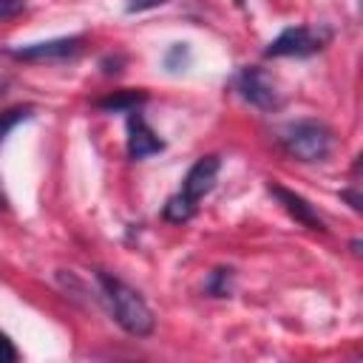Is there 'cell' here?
Segmentation results:
<instances>
[{
	"mask_svg": "<svg viewBox=\"0 0 363 363\" xmlns=\"http://www.w3.org/2000/svg\"><path fill=\"white\" fill-rule=\"evenodd\" d=\"M96 284H99V292H102V301L108 303L113 320L133 337H147L156 326V318L150 312V306L145 303V298L128 286L122 278L105 272V269H96Z\"/></svg>",
	"mask_w": 363,
	"mask_h": 363,
	"instance_id": "6da1fadb",
	"label": "cell"
},
{
	"mask_svg": "<svg viewBox=\"0 0 363 363\" xmlns=\"http://www.w3.org/2000/svg\"><path fill=\"white\" fill-rule=\"evenodd\" d=\"M218 170H221V156L218 153H204L199 156L190 170L184 173V182H182V190L173 193L164 207H162V218L170 221V224H184L196 216L199 210V201L216 187V179H218Z\"/></svg>",
	"mask_w": 363,
	"mask_h": 363,
	"instance_id": "7a4b0ae2",
	"label": "cell"
},
{
	"mask_svg": "<svg viewBox=\"0 0 363 363\" xmlns=\"http://www.w3.org/2000/svg\"><path fill=\"white\" fill-rule=\"evenodd\" d=\"M278 145L298 162H326L335 147V133L318 119H295L278 130Z\"/></svg>",
	"mask_w": 363,
	"mask_h": 363,
	"instance_id": "3957f363",
	"label": "cell"
},
{
	"mask_svg": "<svg viewBox=\"0 0 363 363\" xmlns=\"http://www.w3.org/2000/svg\"><path fill=\"white\" fill-rule=\"evenodd\" d=\"M233 88H235V94H238L244 102H250L252 108H258V111H264V113L278 111L281 102H284L281 94H278V85H275L272 74L264 71V68H258V65H244V68H238L235 77H233Z\"/></svg>",
	"mask_w": 363,
	"mask_h": 363,
	"instance_id": "277c9868",
	"label": "cell"
},
{
	"mask_svg": "<svg viewBox=\"0 0 363 363\" xmlns=\"http://www.w3.org/2000/svg\"><path fill=\"white\" fill-rule=\"evenodd\" d=\"M329 37H332L329 28L289 26L264 48V57H312L329 43Z\"/></svg>",
	"mask_w": 363,
	"mask_h": 363,
	"instance_id": "5b68a950",
	"label": "cell"
},
{
	"mask_svg": "<svg viewBox=\"0 0 363 363\" xmlns=\"http://www.w3.org/2000/svg\"><path fill=\"white\" fill-rule=\"evenodd\" d=\"M82 45H85V37L82 34H71V37L14 45V48H6V54L11 60H20V62H54V60H68V57L79 54Z\"/></svg>",
	"mask_w": 363,
	"mask_h": 363,
	"instance_id": "8992f818",
	"label": "cell"
},
{
	"mask_svg": "<svg viewBox=\"0 0 363 363\" xmlns=\"http://www.w3.org/2000/svg\"><path fill=\"white\" fill-rule=\"evenodd\" d=\"M164 150V139H159V133L145 122V116L139 111L128 113V156L133 162L156 156Z\"/></svg>",
	"mask_w": 363,
	"mask_h": 363,
	"instance_id": "52a82bcc",
	"label": "cell"
},
{
	"mask_svg": "<svg viewBox=\"0 0 363 363\" xmlns=\"http://www.w3.org/2000/svg\"><path fill=\"white\" fill-rule=\"evenodd\" d=\"M267 190L278 199V204H281L298 224H303L306 230H315V233H326L323 218L318 216V210H315L301 193H295V190H289V187H284V184H278V182H269Z\"/></svg>",
	"mask_w": 363,
	"mask_h": 363,
	"instance_id": "ba28073f",
	"label": "cell"
},
{
	"mask_svg": "<svg viewBox=\"0 0 363 363\" xmlns=\"http://www.w3.org/2000/svg\"><path fill=\"white\" fill-rule=\"evenodd\" d=\"M145 102H147L145 88H125V91H113V94L96 99L94 105L99 111H108V113H130V111H139Z\"/></svg>",
	"mask_w": 363,
	"mask_h": 363,
	"instance_id": "9c48e42d",
	"label": "cell"
},
{
	"mask_svg": "<svg viewBox=\"0 0 363 363\" xmlns=\"http://www.w3.org/2000/svg\"><path fill=\"white\" fill-rule=\"evenodd\" d=\"M233 275L235 272L230 267H216L207 275V281H204V292L210 298H230V292H233Z\"/></svg>",
	"mask_w": 363,
	"mask_h": 363,
	"instance_id": "30bf717a",
	"label": "cell"
},
{
	"mask_svg": "<svg viewBox=\"0 0 363 363\" xmlns=\"http://www.w3.org/2000/svg\"><path fill=\"white\" fill-rule=\"evenodd\" d=\"M31 116H34V105H17V108L3 111V113H0V145H3V139L9 136L11 128H17L20 122H26V119H31ZM0 207H3V199H0Z\"/></svg>",
	"mask_w": 363,
	"mask_h": 363,
	"instance_id": "8fae6325",
	"label": "cell"
},
{
	"mask_svg": "<svg viewBox=\"0 0 363 363\" xmlns=\"http://www.w3.org/2000/svg\"><path fill=\"white\" fill-rule=\"evenodd\" d=\"M162 62H164V68H167L170 74H179V71H184V68H190L193 51H190L187 43H173V45L167 48V54H164Z\"/></svg>",
	"mask_w": 363,
	"mask_h": 363,
	"instance_id": "7c38bea8",
	"label": "cell"
},
{
	"mask_svg": "<svg viewBox=\"0 0 363 363\" xmlns=\"http://www.w3.org/2000/svg\"><path fill=\"white\" fill-rule=\"evenodd\" d=\"M122 65H125V54H108V57H102V60H99V68H102V74H105V77L119 74V71H122Z\"/></svg>",
	"mask_w": 363,
	"mask_h": 363,
	"instance_id": "4fadbf2b",
	"label": "cell"
},
{
	"mask_svg": "<svg viewBox=\"0 0 363 363\" xmlns=\"http://www.w3.org/2000/svg\"><path fill=\"white\" fill-rule=\"evenodd\" d=\"M17 357H20L17 346L11 343V337L6 332H0V363H14Z\"/></svg>",
	"mask_w": 363,
	"mask_h": 363,
	"instance_id": "5bb4252c",
	"label": "cell"
},
{
	"mask_svg": "<svg viewBox=\"0 0 363 363\" xmlns=\"http://www.w3.org/2000/svg\"><path fill=\"white\" fill-rule=\"evenodd\" d=\"M164 3H170V0H128V3H125V11H128V14H139V11L159 9V6H164Z\"/></svg>",
	"mask_w": 363,
	"mask_h": 363,
	"instance_id": "9a60e30c",
	"label": "cell"
},
{
	"mask_svg": "<svg viewBox=\"0 0 363 363\" xmlns=\"http://www.w3.org/2000/svg\"><path fill=\"white\" fill-rule=\"evenodd\" d=\"M26 11V0H0V20L17 17Z\"/></svg>",
	"mask_w": 363,
	"mask_h": 363,
	"instance_id": "2e32d148",
	"label": "cell"
},
{
	"mask_svg": "<svg viewBox=\"0 0 363 363\" xmlns=\"http://www.w3.org/2000/svg\"><path fill=\"white\" fill-rule=\"evenodd\" d=\"M340 199L349 201V207H352L354 213L363 210V201H360V196H357V187H346V190H340Z\"/></svg>",
	"mask_w": 363,
	"mask_h": 363,
	"instance_id": "e0dca14e",
	"label": "cell"
},
{
	"mask_svg": "<svg viewBox=\"0 0 363 363\" xmlns=\"http://www.w3.org/2000/svg\"><path fill=\"white\" fill-rule=\"evenodd\" d=\"M9 85H11V79H9V77H0V99L6 96V91H9Z\"/></svg>",
	"mask_w": 363,
	"mask_h": 363,
	"instance_id": "ac0fdd59",
	"label": "cell"
},
{
	"mask_svg": "<svg viewBox=\"0 0 363 363\" xmlns=\"http://www.w3.org/2000/svg\"><path fill=\"white\" fill-rule=\"evenodd\" d=\"M241 3H244V0H235V6H241Z\"/></svg>",
	"mask_w": 363,
	"mask_h": 363,
	"instance_id": "d6986e66",
	"label": "cell"
}]
</instances>
